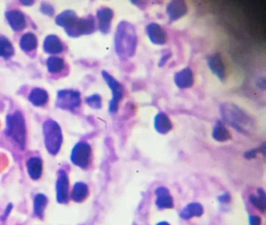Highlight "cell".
Wrapping results in <instances>:
<instances>
[{"label":"cell","instance_id":"1","mask_svg":"<svg viewBox=\"0 0 266 225\" xmlns=\"http://www.w3.org/2000/svg\"><path fill=\"white\" fill-rule=\"evenodd\" d=\"M136 30L132 24L123 21L118 25L115 35V49L119 57L127 59L133 57L137 47Z\"/></svg>","mask_w":266,"mask_h":225},{"label":"cell","instance_id":"2","mask_svg":"<svg viewBox=\"0 0 266 225\" xmlns=\"http://www.w3.org/2000/svg\"><path fill=\"white\" fill-rule=\"evenodd\" d=\"M6 134L16 143L20 149H25L27 128L25 119L21 112H14L6 117Z\"/></svg>","mask_w":266,"mask_h":225},{"label":"cell","instance_id":"3","mask_svg":"<svg viewBox=\"0 0 266 225\" xmlns=\"http://www.w3.org/2000/svg\"><path fill=\"white\" fill-rule=\"evenodd\" d=\"M222 116L225 122L239 131L245 132L246 127L254 125L252 118L245 110L233 104H224L222 106Z\"/></svg>","mask_w":266,"mask_h":225},{"label":"cell","instance_id":"4","mask_svg":"<svg viewBox=\"0 0 266 225\" xmlns=\"http://www.w3.org/2000/svg\"><path fill=\"white\" fill-rule=\"evenodd\" d=\"M42 131L45 148L49 154L56 156L60 150L63 141L60 126L54 120L49 119L44 122Z\"/></svg>","mask_w":266,"mask_h":225},{"label":"cell","instance_id":"5","mask_svg":"<svg viewBox=\"0 0 266 225\" xmlns=\"http://www.w3.org/2000/svg\"><path fill=\"white\" fill-rule=\"evenodd\" d=\"M95 31V21L92 16L85 18H76L72 25L65 32L70 37L78 38L84 35H89Z\"/></svg>","mask_w":266,"mask_h":225},{"label":"cell","instance_id":"6","mask_svg":"<svg viewBox=\"0 0 266 225\" xmlns=\"http://www.w3.org/2000/svg\"><path fill=\"white\" fill-rule=\"evenodd\" d=\"M102 75L104 80L112 91V100L110 102L109 110L111 114H115L119 109V102L123 98V85L106 71H102Z\"/></svg>","mask_w":266,"mask_h":225},{"label":"cell","instance_id":"7","mask_svg":"<svg viewBox=\"0 0 266 225\" xmlns=\"http://www.w3.org/2000/svg\"><path fill=\"white\" fill-rule=\"evenodd\" d=\"M80 94L77 91L64 89L57 93L56 106L62 110L72 111L80 106Z\"/></svg>","mask_w":266,"mask_h":225},{"label":"cell","instance_id":"8","mask_svg":"<svg viewBox=\"0 0 266 225\" xmlns=\"http://www.w3.org/2000/svg\"><path fill=\"white\" fill-rule=\"evenodd\" d=\"M92 149L86 142H79L73 148L71 152V162L80 168L85 169L88 167L90 162Z\"/></svg>","mask_w":266,"mask_h":225},{"label":"cell","instance_id":"9","mask_svg":"<svg viewBox=\"0 0 266 225\" xmlns=\"http://www.w3.org/2000/svg\"><path fill=\"white\" fill-rule=\"evenodd\" d=\"M208 67L214 76L221 82H226L228 77V65L223 56L219 53H213L207 57Z\"/></svg>","mask_w":266,"mask_h":225},{"label":"cell","instance_id":"10","mask_svg":"<svg viewBox=\"0 0 266 225\" xmlns=\"http://www.w3.org/2000/svg\"><path fill=\"white\" fill-rule=\"evenodd\" d=\"M57 201L61 204H67L69 200V178L65 170H60L56 184Z\"/></svg>","mask_w":266,"mask_h":225},{"label":"cell","instance_id":"11","mask_svg":"<svg viewBox=\"0 0 266 225\" xmlns=\"http://www.w3.org/2000/svg\"><path fill=\"white\" fill-rule=\"evenodd\" d=\"M146 33L153 44L163 45L167 43V35L165 30L156 23H151L146 27Z\"/></svg>","mask_w":266,"mask_h":225},{"label":"cell","instance_id":"12","mask_svg":"<svg viewBox=\"0 0 266 225\" xmlns=\"http://www.w3.org/2000/svg\"><path fill=\"white\" fill-rule=\"evenodd\" d=\"M188 7L186 2L175 0L170 2L167 6V14L171 21L179 20L187 14Z\"/></svg>","mask_w":266,"mask_h":225},{"label":"cell","instance_id":"13","mask_svg":"<svg viewBox=\"0 0 266 225\" xmlns=\"http://www.w3.org/2000/svg\"><path fill=\"white\" fill-rule=\"evenodd\" d=\"M6 20L9 23L10 28L14 32H20L26 27V18L24 14L18 10H9L5 14Z\"/></svg>","mask_w":266,"mask_h":225},{"label":"cell","instance_id":"14","mask_svg":"<svg viewBox=\"0 0 266 225\" xmlns=\"http://www.w3.org/2000/svg\"><path fill=\"white\" fill-rule=\"evenodd\" d=\"M114 16V11L109 7H102L97 11L98 29L100 32L103 34H107L110 32Z\"/></svg>","mask_w":266,"mask_h":225},{"label":"cell","instance_id":"15","mask_svg":"<svg viewBox=\"0 0 266 225\" xmlns=\"http://www.w3.org/2000/svg\"><path fill=\"white\" fill-rule=\"evenodd\" d=\"M194 82V74L190 67H186L176 73L174 76V82L180 88H189Z\"/></svg>","mask_w":266,"mask_h":225},{"label":"cell","instance_id":"16","mask_svg":"<svg viewBox=\"0 0 266 225\" xmlns=\"http://www.w3.org/2000/svg\"><path fill=\"white\" fill-rule=\"evenodd\" d=\"M43 49L49 54H58L63 51V45L58 36L49 35L44 40Z\"/></svg>","mask_w":266,"mask_h":225},{"label":"cell","instance_id":"17","mask_svg":"<svg viewBox=\"0 0 266 225\" xmlns=\"http://www.w3.org/2000/svg\"><path fill=\"white\" fill-rule=\"evenodd\" d=\"M156 204L160 209H169L173 206V201L169 190L165 187H159L155 190Z\"/></svg>","mask_w":266,"mask_h":225},{"label":"cell","instance_id":"18","mask_svg":"<svg viewBox=\"0 0 266 225\" xmlns=\"http://www.w3.org/2000/svg\"><path fill=\"white\" fill-rule=\"evenodd\" d=\"M27 169L32 180H38L42 174V161L40 157H33L27 162Z\"/></svg>","mask_w":266,"mask_h":225},{"label":"cell","instance_id":"19","mask_svg":"<svg viewBox=\"0 0 266 225\" xmlns=\"http://www.w3.org/2000/svg\"><path fill=\"white\" fill-rule=\"evenodd\" d=\"M154 127L159 133L167 134L172 130V123L167 114L159 113L154 119Z\"/></svg>","mask_w":266,"mask_h":225},{"label":"cell","instance_id":"20","mask_svg":"<svg viewBox=\"0 0 266 225\" xmlns=\"http://www.w3.org/2000/svg\"><path fill=\"white\" fill-rule=\"evenodd\" d=\"M28 100L34 106H43L49 101V94L45 89L35 88L30 92Z\"/></svg>","mask_w":266,"mask_h":225},{"label":"cell","instance_id":"21","mask_svg":"<svg viewBox=\"0 0 266 225\" xmlns=\"http://www.w3.org/2000/svg\"><path fill=\"white\" fill-rule=\"evenodd\" d=\"M76 18L77 16L74 10H64L56 18V24L64 28V30L67 29L70 26L72 25Z\"/></svg>","mask_w":266,"mask_h":225},{"label":"cell","instance_id":"22","mask_svg":"<svg viewBox=\"0 0 266 225\" xmlns=\"http://www.w3.org/2000/svg\"><path fill=\"white\" fill-rule=\"evenodd\" d=\"M88 194V185L84 184V182H76L74 185L72 192H71V198L73 201L81 203L86 199Z\"/></svg>","mask_w":266,"mask_h":225},{"label":"cell","instance_id":"23","mask_svg":"<svg viewBox=\"0 0 266 225\" xmlns=\"http://www.w3.org/2000/svg\"><path fill=\"white\" fill-rule=\"evenodd\" d=\"M20 46L24 51H33L38 46L37 37L31 32L24 34L20 39Z\"/></svg>","mask_w":266,"mask_h":225},{"label":"cell","instance_id":"24","mask_svg":"<svg viewBox=\"0 0 266 225\" xmlns=\"http://www.w3.org/2000/svg\"><path fill=\"white\" fill-rule=\"evenodd\" d=\"M212 136L216 141L220 142V143L228 141L231 138L229 130L227 129L226 126L220 122L215 123L213 131H212Z\"/></svg>","mask_w":266,"mask_h":225},{"label":"cell","instance_id":"25","mask_svg":"<svg viewBox=\"0 0 266 225\" xmlns=\"http://www.w3.org/2000/svg\"><path fill=\"white\" fill-rule=\"evenodd\" d=\"M203 207L199 204H190L187 205L186 207L181 212V217L184 219H190L194 217H200L203 214Z\"/></svg>","mask_w":266,"mask_h":225},{"label":"cell","instance_id":"26","mask_svg":"<svg viewBox=\"0 0 266 225\" xmlns=\"http://www.w3.org/2000/svg\"><path fill=\"white\" fill-rule=\"evenodd\" d=\"M15 53L14 45L10 40L4 36H0V57L9 59Z\"/></svg>","mask_w":266,"mask_h":225},{"label":"cell","instance_id":"27","mask_svg":"<svg viewBox=\"0 0 266 225\" xmlns=\"http://www.w3.org/2000/svg\"><path fill=\"white\" fill-rule=\"evenodd\" d=\"M48 199L43 194L36 195L34 199V213L38 217H43L45 206L47 205Z\"/></svg>","mask_w":266,"mask_h":225},{"label":"cell","instance_id":"28","mask_svg":"<svg viewBox=\"0 0 266 225\" xmlns=\"http://www.w3.org/2000/svg\"><path fill=\"white\" fill-rule=\"evenodd\" d=\"M47 64L48 71L51 74H57L63 71L64 68V61L60 57H49L46 61Z\"/></svg>","mask_w":266,"mask_h":225},{"label":"cell","instance_id":"29","mask_svg":"<svg viewBox=\"0 0 266 225\" xmlns=\"http://www.w3.org/2000/svg\"><path fill=\"white\" fill-rule=\"evenodd\" d=\"M249 200H250V202L253 205L258 208L262 211H264L265 209H266V193H265L264 190L262 189V188H259L258 190V196L251 195L249 198Z\"/></svg>","mask_w":266,"mask_h":225},{"label":"cell","instance_id":"30","mask_svg":"<svg viewBox=\"0 0 266 225\" xmlns=\"http://www.w3.org/2000/svg\"><path fill=\"white\" fill-rule=\"evenodd\" d=\"M85 102L92 109H100L102 107V98L98 94L88 96L85 100Z\"/></svg>","mask_w":266,"mask_h":225},{"label":"cell","instance_id":"31","mask_svg":"<svg viewBox=\"0 0 266 225\" xmlns=\"http://www.w3.org/2000/svg\"><path fill=\"white\" fill-rule=\"evenodd\" d=\"M41 12L45 15H47L49 17L53 16V14L55 13V10L53 8V6H52L49 2H41Z\"/></svg>","mask_w":266,"mask_h":225},{"label":"cell","instance_id":"32","mask_svg":"<svg viewBox=\"0 0 266 225\" xmlns=\"http://www.w3.org/2000/svg\"><path fill=\"white\" fill-rule=\"evenodd\" d=\"M262 221L259 217L257 216H252L250 217V225H261Z\"/></svg>","mask_w":266,"mask_h":225},{"label":"cell","instance_id":"33","mask_svg":"<svg viewBox=\"0 0 266 225\" xmlns=\"http://www.w3.org/2000/svg\"><path fill=\"white\" fill-rule=\"evenodd\" d=\"M258 153L257 149H251V150L248 151V152L245 153V157L247 159L254 158V157H256Z\"/></svg>","mask_w":266,"mask_h":225},{"label":"cell","instance_id":"34","mask_svg":"<svg viewBox=\"0 0 266 225\" xmlns=\"http://www.w3.org/2000/svg\"><path fill=\"white\" fill-rule=\"evenodd\" d=\"M20 3L24 5V6H32V5L34 4V1H32V0H22V1H20Z\"/></svg>","mask_w":266,"mask_h":225},{"label":"cell","instance_id":"35","mask_svg":"<svg viewBox=\"0 0 266 225\" xmlns=\"http://www.w3.org/2000/svg\"><path fill=\"white\" fill-rule=\"evenodd\" d=\"M221 200L220 201L223 202V203H228L229 201V195H227V194L223 195V196H221Z\"/></svg>","mask_w":266,"mask_h":225},{"label":"cell","instance_id":"36","mask_svg":"<svg viewBox=\"0 0 266 225\" xmlns=\"http://www.w3.org/2000/svg\"><path fill=\"white\" fill-rule=\"evenodd\" d=\"M11 209H12V204H10V205H7V208H6V212H5V217L8 215Z\"/></svg>","mask_w":266,"mask_h":225},{"label":"cell","instance_id":"37","mask_svg":"<svg viewBox=\"0 0 266 225\" xmlns=\"http://www.w3.org/2000/svg\"><path fill=\"white\" fill-rule=\"evenodd\" d=\"M157 225H170V224L167 222H161V223L158 224Z\"/></svg>","mask_w":266,"mask_h":225}]
</instances>
